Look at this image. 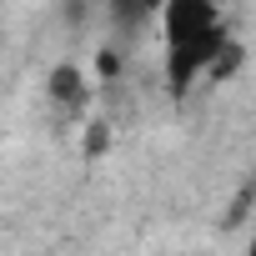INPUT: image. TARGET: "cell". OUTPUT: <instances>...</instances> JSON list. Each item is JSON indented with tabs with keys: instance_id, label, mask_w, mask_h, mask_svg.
<instances>
[{
	"instance_id": "6da1fadb",
	"label": "cell",
	"mask_w": 256,
	"mask_h": 256,
	"mask_svg": "<svg viewBox=\"0 0 256 256\" xmlns=\"http://www.w3.org/2000/svg\"><path fill=\"white\" fill-rule=\"evenodd\" d=\"M161 26H166V66H171L176 90H186L206 66H216L226 56V30L216 16V0H166Z\"/></svg>"
}]
</instances>
